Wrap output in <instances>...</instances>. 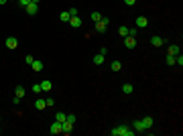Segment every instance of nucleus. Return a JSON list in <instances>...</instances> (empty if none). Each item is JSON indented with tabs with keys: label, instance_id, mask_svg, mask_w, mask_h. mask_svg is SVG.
Instances as JSON below:
<instances>
[{
	"label": "nucleus",
	"instance_id": "obj_1",
	"mask_svg": "<svg viewBox=\"0 0 183 136\" xmlns=\"http://www.w3.org/2000/svg\"><path fill=\"white\" fill-rule=\"evenodd\" d=\"M110 134L112 136H132L134 130L130 126H116L114 130H110Z\"/></svg>",
	"mask_w": 183,
	"mask_h": 136
},
{
	"label": "nucleus",
	"instance_id": "obj_2",
	"mask_svg": "<svg viewBox=\"0 0 183 136\" xmlns=\"http://www.w3.org/2000/svg\"><path fill=\"white\" fill-rule=\"evenodd\" d=\"M110 25V18L108 17H102L98 23H96V33H106V29Z\"/></svg>",
	"mask_w": 183,
	"mask_h": 136
},
{
	"label": "nucleus",
	"instance_id": "obj_3",
	"mask_svg": "<svg viewBox=\"0 0 183 136\" xmlns=\"http://www.w3.org/2000/svg\"><path fill=\"white\" fill-rule=\"evenodd\" d=\"M132 130H134V132H138V134L147 132V128H144V124H142L141 120H134V122H132Z\"/></svg>",
	"mask_w": 183,
	"mask_h": 136
},
{
	"label": "nucleus",
	"instance_id": "obj_4",
	"mask_svg": "<svg viewBox=\"0 0 183 136\" xmlns=\"http://www.w3.org/2000/svg\"><path fill=\"white\" fill-rule=\"evenodd\" d=\"M61 132H63V134H71V132H73V124H71V122H61Z\"/></svg>",
	"mask_w": 183,
	"mask_h": 136
},
{
	"label": "nucleus",
	"instance_id": "obj_5",
	"mask_svg": "<svg viewBox=\"0 0 183 136\" xmlns=\"http://www.w3.org/2000/svg\"><path fill=\"white\" fill-rule=\"evenodd\" d=\"M163 43H165V39H163V37H159V35L150 37V45H153V47H163Z\"/></svg>",
	"mask_w": 183,
	"mask_h": 136
},
{
	"label": "nucleus",
	"instance_id": "obj_6",
	"mask_svg": "<svg viewBox=\"0 0 183 136\" xmlns=\"http://www.w3.org/2000/svg\"><path fill=\"white\" fill-rule=\"evenodd\" d=\"M25 10L29 12V14H31V17H35V14L39 12V6H37L35 2H31V4H26V6H25Z\"/></svg>",
	"mask_w": 183,
	"mask_h": 136
},
{
	"label": "nucleus",
	"instance_id": "obj_7",
	"mask_svg": "<svg viewBox=\"0 0 183 136\" xmlns=\"http://www.w3.org/2000/svg\"><path fill=\"white\" fill-rule=\"evenodd\" d=\"M147 25H149L147 17H136V29H147Z\"/></svg>",
	"mask_w": 183,
	"mask_h": 136
},
{
	"label": "nucleus",
	"instance_id": "obj_8",
	"mask_svg": "<svg viewBox=\"0 0 183 136\" xmlns=\"http://www.w3.org/2000/svg\"><path fill=\"white\" fill-rule=\"evenodd\" d=\"M6 47H8V49H17L18 47V39L17 37H8V39H6Z\"/></svg>",
	"mask_w": 183,
	"mask_h": 136
},
{
	"label": "nucleus",
	"instance_id": "obj_9",
	"mask_svg": "<svg viewBox=\"0 0 183 136\" xmlns=\"http://www.w3.org/2000/svg\"><path fill=\"white\" fill-rule=\"evenodd\" d=\"M124 45H126V49H134L136 47V39L134 37H124Z\"/></svg>",
	"mask_w": 183,
	"mask_h": 136
},
{
	"label": "nucleus",
	"instance_id": "obj_10",
	"mask_svg": "<svg viewBox=\"0 0 183 136\" xmlns=\"http://www.w3.org/2000/svg\"><path fill=\"white\" fill-rule=\"evenodd\" d=\"M141 122L144 124V128H147V130H150V128H153V124H155V120L150 118V116H144V118H141Z\"/></svg>",
	"mask_w": 183,
	"mask_h": 136
},
{
	"label": "nucleus",
	"instance_id": "obj_11",
	"mask_svg": "<svg viewBox=\"0 0 183 136\" xmlns=\"http://www.w3.org/2000/svg\"><path fill=\"white\" fill-rule=\"evenodd\" d=\"M167 55H173V57H177V55H179V45H169Z\"/></svg>",
	"mask_w": 183,
	"mask_h": 136
},
{
	"label": "nucleus",
	"instance_id": "obj_12",
	"mask_svg": "<svg viewBox=\"0 0 183 136\" xmlns=\"http://www.w3.org/2000/svg\"><path fill=\"white\" fill-rule=\"evenodd\" d=\"M69 25L73 26V29H79V26H82V18L79 17H71L69 18Z\"/></svg>",
	"mask_w": 183,
	"mask_h": 136
},
{
	"label": "nucleus",
	"instance_id": "obj_13",
	"mask_svg": "<svg viewBox=\"0 0 183 136\" xmlns=\"http://www.w3.org/2000/svg\"><path fill=\"white\" fill-rule=\"evenodd\" d=\"M49 132L51 134H59V132H61V124H59V122H53L49 126Z\"/></svg>",
	"mask_w": 183,
	"mask_h": 136
},
{
	"label": "nucleus",
	"instance_id": "obj_14",
	"mask_svg": "<svg viewBox=\"0 0 183 136\" xmlns=\"http://www.w3.org/2000/svg\"><path fill=\"white\" fill-rule=\"evenodd\" d=\"M35 108H37V110H45V108H47V104H45V98H39V100H35Z\"/></svg>",
	"mask_w": 183,
	"mask_h": 136
},
{
	"label": "nucleus",
	"instance_id": "obj_15",
	"mask_svg": "<svg viewBox=\"0 0 183 136\" xmlns=\"http://www.w3.org/2000/svg\"><path fill=\"white\" fill-rule=\"evenodd\" d=\"M31 67H33V71H43V61L35 59L33 63H31Z\"/></svg>",
	"mask_w": 183,
	"mask_h": 136
},
{
	"label": "nucleus",
	"instance_id": "obj_16",
	"mask_svg": "<svg viewBox=\"0 0 183 136\" xmlns=\"http://www.w3.org/2000/svg\"><path fill=\"white\" fill-rule=\"evenodd\" d=\"M104 59H106V55H102V53L94 55V65H102V63H104Z\"/></svg>",
	"mask_w": 183,
	"mask_h": 136
},
{
	"label": "nucleus",
	"instance_id": "obj_17",
	"mask_svg": "<svg viewBox=\"0 0 183 136\" xmlns=\"http://www.w3.org/2000/svg\"><path fill=\"white\" fill-rule=\"evenodd\" d=\"M25 87H23V85H17V89H14V95H17V98H20V100H23V98H25Z\"/></svg>",
	"mask_w": 183,
	"mask_h": 136
},
{
	"label": "nucleus",
	"instance_id": "obj_18",
	"mask_svg": "<svg viewBox=\"0 0 183 136\" xmlns=\"http://www.w3.org/2000/svg\"><path fill=\"white\" fill-rule=\"evenodd\" d=\"M51 87H53V83H51L49 79H45V81H41V89H43V92H51Z\"/></svg>",
	"mask_w": 183,
	"mask_h": 136
},
{
	"label": "nucleus",
	"instance_id": "obj_19",
	"mask_svg": "<svg viewBox=\"0 0 183 136\" xmlns=\"http://www.w3.org/2000/svg\"><path fill=\"white\" fill-rule=\"evenodd\" d=\"M69 18H71V14H69L67 10H63V12L59 14V20H61V23H69Z\"/></svg>",
	"mask_w": 183,
	"mask_h": 136
},
{
	"label": "nucleus",
	"instance_id": "obj_20",
	"mask_svg": "<svg viewBox=\"0 0 183 136\" xmlns=\"http://www.w3.org/2000/svg\"><path fill=\"white\" fill-rule=\"evenodd\" d=\"M65 118H67L65 112H57V114H55V122H59V124H61V122H65Z\"/></svg>",
	"mask_w": 183,
	"mask_h": 136
},
{
	"label": "nucleus",
	"instance_id": "obj_21",
	"mask_svg": "<svg viewBox=\"0 0 183 136\" xmlns=\"http://www.w3.org/2000/svg\"><path fill=\"white\" fill-rule=\"evenodd\" d=\"M120 67H122L120 61H112V63H110V69H112V71H120Z\"/></svg>",
	"mask_w": 183,
	"mask_h": 136
},
{
	"label": "nucleus",
	"instance_id": "obj_22",
	"mask_svg": "<svg viewBox=\"0 0 183 136\" xmlns=\"http://www.w3.org/2000/svg\"><path fill=\"white\" fill-rule=\"evenodd\" d=\"M122 92H124V94H132V92H134L132 83H124V85H122Z\"/></svg>",
	"mask_w": 183,
	"mask_h": 136
},
{
	"label": "nucleus",
	"instance_id": "obj_23",
	"mask_svg": "<svg viewBox=\"0 0 183 136\" xmlns=\"http://www.w3.org/2000/svg\"><path fill=\"white\" fill-rule=\"evenodd\" d=\"M118 33H120V37H128V26H120V29H118Z\"/></svg>",
	"mask_w": 183,
	"mask_h": 136
},
{
	"label": "nucleus",
	"instance_id": "obj_24",
	"mask_svg": "<svg viewBox=\"0 0 183 136\" xmlns=\"http://www.w3.org/2000/svg\"><path fill=\"white\" fill-rule=\"evenodd\" d=\"M90 17H92V20H94V23H98V20L102 18V14H100V12H92Z\"/></svg>",
	"mask_w": 183,
	"mask_h": 136
},
{
	"label": "nucleus",
	"instance_id": "obj_25",
	"mask_svg": "<svg viewBox=\"0 0 183 136\" xmlns=\"http://www.w3.org/2000/svg\"><path fill=\"white\" fill-rule=\"evenodd\" d=\"M43 89H41V83H35L33 85V94H41Z\"/></svg>",
	"mask_w": 183,
	"mask_h": 136
},
{
	"label": "nucleus",
	"instance_id": "obj_26",
	"mask_svg": "<svg viewBox=\"0 0 183 136\" xmlns=\"http://www.w3.org/2000/svg\"><path fill=\"white\" fill-rule=\"evenodd\" d=\"M67 122H71V124H75V120H77V118H75V114H67Z\"/></svg>",
	"mask_w": 183,
	"mask_h": 136
},
{
	"label": "nucleus",
	"instance_id": "obj_27",
	"mask_svg": "<svg viewBox=\"0 0 183 136\" xmlns=\"http://www.w3.org/2000/svg\"><path fill=\"white\" fill-rule=\"evenodd\" d=\"M167 63H169V65H175V57H173V55H167Z\"/></svg>",
	"mask_w": 183,
	"mask_h": 136
},
{
	"label": "nucleus",
	"instance_id": "obj_28",
	"mask_svg": "<svg viewBox=\"0 0 183 136\" xmlns=\"http://www.w3.org/2000/svg\"><path fill=\"white\" fill-rule=\"evenodd\" d=\"M45 104H47V106H49V108H51V106L55 104V100H53V98H45Z\"/></svg>",
	"mask_w": 183,
	"mask_h": 136
},
{
	"label": "nucleus",
	"instance_id": "obj_29",
	"mask_svg": "<svg viewBox=\"0 0 183 136\" xmlns=\"http://www.w3.org/2000/svg\"><path fill=\"white\" fill-rule=\"evenodd\" d=\"M67 12H69L71 17H77V14H79V12H77V8H69V10H67Z\"/></svg>",
	"mask_w": 183,
	"mask_h": 136
},
{
	"label": "nucleus",
	"instance_id": "obj_30",
	"mask_svg": "<svg viewBox=\"0 0 183 136\" xmlns=\"http://www.w3.org/2000/svg\"><path fill=\"white\" fill-rule=\"evenodd\" d=\"M18 4H20V6H23V8H25L26 4H31V0H18Z\"/></svg>",
	"mask_w": 183,
	"mask_h": 136
},
{
	"label": "nucleus",
	"instance_id": "obj_31",
	"mask_svg": "<svg viewBox=\"0 0 183 136\" xmlns=\"http://www.w3.org/2000/svg\"><path fill=\"white\" fill-rule=\"evenodd\" d=\"M124 4H126V6H134V4H136V0H124Z\"/></svg>",
	"mask_w": 183,
	"mask_h": 136
},
{
	"label": "nucleus",
	"instance_id": "obj_32",
	"mask_svg": "<svg viewBox=\"0 0 183 136\" xmlns=\"http://www.w3.org/2000/svg\"><path fill=\"white\" fill-rule=\"evenodd\" d=\"M25 61H26V63H29V65H31V63H33V55H26V57H25Z\"/></svg>",
	"mask_w": 183,
	"mask_h": 136
},
{
	"label": "nucleus",
	"instance_id": "obj_33",
	"mask_svg": "<svg viewBox=\"0 0 183 136\" xmlns=\"http://www.w3.org/2000/svg\"><path fill=\"white\" fill-rule=\"evenodd\" d=\"M6 2H8V0H0V6H4V4H6Z\"/></svg>",
	"mask_w": 183,
	"mask_h": 136
},
{
	"label": "nucleus",
	"instance_id": "obj_34",
	"mask_svg": "<svg viewBox=\"0 0 183 136\" xmlns=\"http://www.w3.org/2000/svg\"><path fill=\"white\" fill-rule=\"evenodd\" d=\"M31 2H35V4H39V0H31Z\"/></svg>",
	"mask_w": 183,
	"mask_h": 136
}]
</instances>
